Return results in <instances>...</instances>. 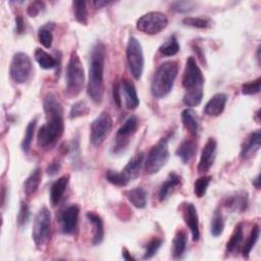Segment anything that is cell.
<instances>
[{"label":"cell","mask_w":261,"mask_h":261,"mask_svg":"<svg viewBox=\"0 0 261 261\" xmlns=\"http://www.w3.org/2000/svg\"><path fill=\"white\" fill-rule=\"evenodd\" d=\"M46 122L37 134L38 146L43 150L52 149L64 132L63 109L61 103L52 93H48L43 100Z\"/></svg>","instance_id":"cell-1"},{"label":"cell","mask_w":261,"mask_h":261,"mask_svg":"<svg viewBox=\"0 0 261 261\" xmlns=\"http://www.w3.org/2000/svg\"><path fill=\"white\" fill-rule=\"evenodd\" d=\"M105 56V45L102 42H97L91 51L89 80L87 85V93L95 103H100L103 99Z\"/></svg>","instance_id":"cell-2"},{"label":"cell","mask_w":261,"mask_h":261,"mask_svg":"<svg viewBox=\"0 0 261 261\" xmlns=\"http://www.w3.org/2000/svg\"><path fill=\"white\" fill-rule=\"evenodd\" d=\"M182 86L186 90L182 98L184 104L189 107L198 106L203 99L204 76L194 57H189L186 61Z\"/></svg>","instance_id":"cell-3"},{"label":"cell","mask_w":261,"mask_h":261,"mask_svg":"<svg viewBox=\"0 0 261 261\" xmlns=\"http://www.w3.org/2000/svg\"><path fill=\"white\" fill-rule=\"evenodd\" d=\"M177 71V62L172 60L165 61L157 67L151 82V93L154 98L161 99L170 93L173 88Z\"/></svg>","instance_id":"cell-4"},{"label":"cell","mask_w":261,"mask_h":261,"mask_svg":"<svg viewBox=\"0 0 261 261\" xmlns=\"http://www.w3.org/2000/svg\"><path fill=\"white\" fill-rule=\"evenodd\" d=\"M66 96L69 98L76 97L85 85V71L80 56L72 51L66 66Z\"/></svg>","instance_id":"cell-5"},{"label":"cell","mask_w":261,"mask_h":261,"mask_svg":"<svg viewBox=\"0 0 261 261\" xmlns=\"http://www.w3.org/2000/svg\"><path fill=\"white\" fill-rule=\"evenodd\" d=\"M144 158H145V155L143 152L137 153L129 159L127 164L124 166V168L120 172L108 169L106 171V179L110 184L117 187L126 186L128 182L133 181L139 176L140 170L144 163Z\"/></svg>","instance_id":"cell-6"},{"label":"cell","mask_w":261,"mask_h":261,"mask_svg":"<svg viewBox=\"0 0 261 261\" xmlns=\"http://www.w3.org/2000/svg\"><path fill=\"white\" fill-rule=\"evenodd\" d=\"M168 137L161 138L149 151L145 161V171L148 174L157 173L168 161Z\"/></svg>","instance_id":"cell-7"},{"label":"cell","mask_w":261,"mask_h":261,"mask_svg":"<svg viewBox=\"0 0 261 261\" xmlns=\"http://www.w3.org/2000/svg\"><path fill=\"white\" fill-rule=\"evenodd\" d=\"M51 231V214L47 207L43 206L37 213L34 226L32 231V237L35 245L38 248H42L46 245L50 238Z\"/></svg>","instance_id":"cell-8"},{"label":"cell","mask_w":261,"mask_h":261,"mask_svg":"<svg viewBox=\"0 0 261 261\" xmlns=\"http://www.w3.org/2000/svg\"><path fill=\"white\" fill-rule=\"evenodd\" d=\"M126 60L128 68L135 80H140L144 70V54L140 41L135 37H129L126 45Z\"/></svg>","instance_id":"cell-9"},{"label":"cell","mask_w":261,"mask_h":261,"mask_svg":"<svg viewBox=\"0 0 261 261\" xmlns=\"http://www.w3.org/2000/svg\"><path fill=\"white\" fill-rule=\"evenodd\" d=\"M33 65L29 55L23 52L15 53L9 66L10 79L15 84H24L31 77Z\"/></svg>","instance_id":"cell-10"},{"label":"cell","mask_w":261,"mask_h":261,"mask_svg":"<svg viewBox=\"0 0 261 261\" xmlns=\"http://www.w3.org/2000/svg\"><path fill=\"white\" fill-rule=\"evenodd\" d=\"M168 24L167 16L159 11H151L142 15L137 21V29L147 35H156Z\"/></svg>","instance_id":"cell-11"},{"label":"cell","mask_w":261,"mask_h":261,"mask_svg":"<svg viewBox=\"0 0 261 261\" xmlns=\"http://www.w3.org/2000/svg\"><path fill=\"white\" fill-rule=\"evenodd\" d=\"M112 118L108 112H101L91 123L90 140L93 146L99 147L112 128Z\"/></svg>","instance_id":"cell-12"},{"label":"cell","mask_w":261,"mask_h":261,"mask_svg":"<svg viewBox=\"0 0 261 261\" xmlns=\"http://www.w3.org/2000/svg\"><path fill=\"white\" fill-rule=\"evenodd\" d=\"M138 127H139V120L137 116L130 115L118 128L115 135L114 144L112 146V152L115 154L122 152L129 144Z\"/></svg>","instance_id":"cell-13"},{"label":"cell","mask_w":261,"mask_h":261,"mask_svg":"<svg viewBox=\"0 0 261 261\" xmlns=\"http://www.w3.org/2000/svg\"><path fill=\"white\" fill-rule=\"evenodd\" d=\"M80 208L77 205H70L66 207L59 215V222L61 232L64 234H71L75 231Z\"/></svg>","instance_id":"cell-14"},{"label":"cell","mask_w":261,"mask_h":261,"mask_svg":"<svg viewBox=\"0 0 261 261\" xmlns=\"http://www.w3.org/2000/svg\"><path fill=\"white\" fill-rule=\"evenodd\" d=\"M216 150H217L216 141L213 138H209L201 152V156L198 164L199 173L204 174L211 168L216 157Z\"/></svg>","instance_id":"cell-15"},{"label":"cell","mask_w":261,"mask_h":261,"mask_svg":"<svg viewBox=\"0 0 261 261\" xmlns=\"http://www.w3.org/2000/svg\"><path fill=\"white\" fill-rule=\"evenodd\" d=\"M182 217L191 230L192 240L198 242L200 239V225H199V216L197 209L193 203H185L182 208Z\"/></svg>","instance_id":"cell-16"},{"label":"cell","mask_w":261,"mask_h":261,"mask_svg":"<svg viewBox=\"0 0 261 261\" xmlns=\"http://www.w3.org/2000/svg\"><path fill=\"white\" fill-rule=\"evenodd\" d=\"M261 133L259 129L252 132L243 142L240 152V157L244 160L252 158L256 152L260 149Z\"/></svg>","instance_id":"cell-17"},{"label":"cell","mask_w":261,"mask_h":261,"mask_svg":"<svg viewBox=\"0 0 261 261\" xmlns=\"http://www.w3.org/2000/svg\"><path fill=\"white\" fill-rule=\"evenodd\" d=\"M227 101V96L224 93H217L211 97V99L206 103L204 107V113L208 116H218L220 115Z\"/></svg>","instance_id":"cell-18"},{"label":"cell","mask_w":261,"mask_h":261,"mask_svg":"<svg viewBox=\"0 0 261 261\" xmlns=\"http://www.w3.org/2000/svg\"><path fill=\"white\" fill-rule=\"evenodd\" d=\"M223 206L230 211L243 212L248 207V194L246 192H238L229 195L224 199Z\"/></svg>","instance_id":"cell-19"},{"label":"cell","mask_w":261,"mask_h":261,"mask_svg":"<svg viewBox=\"0 0 261 261\" xmlns=\"http://www.w3.org/2000/svg\"><path fill=\"white\" fill-rule=\"evenodd\" d=\"M120 90L123 93L126 108L130 110L136 109L140 104V100H139L135 85L130 81L123 79L120 82Z\"/></svg>","instance_id":"cell-20"},{"label":"cell","mask_w":261,"mask_h":261,"mask_svg":"<svg viewBox=\"0 0 261 261\" xmlns=\"http://www.w3.org/2000/svg\"><path fill=\"white\" fill-rule=\"evenodd\" d=\"M69 182V175L65 174L60 176L58 179H56L50 189V202L52 206H56L61 201L64 192L66 191V188Z\"/></svg>","instance_id":"cell-21"},{"label":"cell","mask_w":261,"mask_h":261,"mask_svg":"<svg viewBox=\"0 0 261 261\" xmlns=\"http://www.w3.org/2000/svg\"><path fill=\"white\" fill-rule=\"evenodd\" d=\"M181 185V177L175 172H170L166 178V180L161 185L158 198L160 202H163L167 199V197L175 190L177 187Z\"/></svg>","instance_id":"cell-22"},{"label":"cell","mask_w":261,"mask_h":261,"mask_svg":"<svg viewBox=\"0 0 261 261\" xmlns=\"http://www.w3.org/2000/svg\"><path fill=\"white\" fill-rule=\"evenodd\" d=\"M86 216L88 220L92 223L93 226V244L94 245H99L102 243L104 239V223L103 219L101 218L100 215L93 211H88L86 213Z\"/></svg>","instance_id":"cell-23"},{"label":"cell","mask_w":261,"mask_h":261,"mask_svg":"<svg viewBox=\"0 0 261 261\" xmlns=\"http://www.w3.org/2000/svg\"><path fill=\"white\" fill-rule=\"evenodd\" d=\"M197 153V142L195 140L184 141L176 149L175 154L184 164H188Z\"/></svg>","instance_id":"cell-24"},{"label":"cell","mask_w":261,"mask_h":261,"mask_svg":"<svg viewBox=\"0 0 261 261\" xmlns=\"http://www.w3.org/2000/svg\"><path fill=\"white\" fill-rule=\"evenodd\" d=\"M42 180V171L39 167L32 170L30 175L23 182V191L28 197H32L38 191Z\"/></svg>","instance_id":"cell-25"},{"label":"cell","mask_w":261,"mask_h":261,"mask_svg":"<svg viewBox=\"0 0 261 261\" xmlns=\"http://www.w3.org/2000/svg\"><path fill=\"white\" fill-rule=\"evenodd\" d=\"M125 197L136 208L142 209L147 205V192L143 188H134L124 192Z\"/></svg>","instance_id":"cell-26"},{"label":"cell","mask_w":261,"mask_h":261,"mask_svg":"<svg viewBox=\"0 0 261 261\" xmlns=\"http://www.w3.org/2000/svg\"><path fill=\"white\" fill-rule=\"evenodd\" d=\"M243 237H244V225L241 222V223L237 224V226L233 229V232L231 233L230 239L226 243L225 253L227 255L239 250V248L241 247V244L243 242Z\"/></svg>","instance_id":"cell-27"},{"label":"cell","mask_w":261,"mask_h":261,"mask_svg":"<svg viewBox=\"0 0 261 261\" xmlns=\"http://www.w3.org/2000/svg\"><path fill=\"white\" fill-rule=\"evenodd\" d=\"M181 121L185 128L192 136H197L198 129H199V120L197 115L192 109L187 108L181 112Z\"/></svg>","instance_id":"cell-28"},{"label":"cell","mask_w":261,"mask_h":261,"mask_svg":"<svg viewBox=\"0 0 261 261\" xmlns=\"http://www.w3.org/2000/svg\"><path fill=\"white\" fill-rule=\"evenodd\" d=\"M187 248V233L179 229L176 231L172 241V256L173 258H180Z\"/></svg>","instance_id":"cell-29"},{"label":"cell","mask_w":261,"mask_h":261,"mask_svg":"<svg viewBox=\"0 0 261 261\" xmlns=\"http://www.w3.org/2000/svg\"><path fill=\"white\" fill-rule=\"evenodd\" d=\"M35 59L43 69H52L56 66V59L41 48L35 50Z\"/></svg>","instance_id":"cell-30"},{"label":"cell","mask_w":261,"mask_h":261,"mask_svg":"<svg viewBox=\"0 0 261 261\" xmlns=\"http://www.w3.org/2000/svg\"><path fill=\"white\" fill-rule=\"evenodd\" d=\"M259 236H260V227L258 224H255L252 229H251V232H250V236L248 237L247 241L245 242L244 246H243V256L245 258H248L252 249L254 248V246L256 245L258 239H259Z\"/></svg>","instance_id":"cell-31"},{"label":"cell","mask_w":261,"mask_h":261,"mask_svg":"<svg viewBox=\"0 0 261 261\" xmlns=\"http://www.w3.org/2000/svg\"><path fill=\"white\" fill-rule=\"evenodd\" d=\"M224 229V217L220 210L216 209L213 213L210 225V231L213 237H219Z\"/></svg>","instance_id":"cell-32"},{"label":"cell","mask_w":261,"mask_h":261,"mask_svg":"<svg viewBox=\"0 0 261 261\" xmlns=\"http://www.w3.org/2000/svg\"><path fill=\"white\" fill-rule=\"evenodd\" d=\"M179 51V44L174 35L168 37V39L159 47V52L164 56H173Z\"/></svg>","instance_id":"cell-33"},{"label":"cell","mask_w":261,"mask_h":261,"mask_svg":"<svg viewBox=\"0 0 261 261\" xmlns=\"http://www.w3.org/2000/svg\"><path fill=\"white\" fill-rule=\"evenodd\" d=\"M37 117L32 119L28 125H27V128H25V133H24V136H23V139L21 141V150L24 152V153H28L30 148H31V145H32V142H33V138H34V134H35V129H36V125H37Z\"/></svg>","instance_id":"cell-34"},{"label":"cell","mask_w":261,"mask_h":261,"mask_svg":"<svg viewBox=\"0 0 261 261\" xmlns=\"http://www.w3.org/2000/svg\"><path fill=\"white\" fill-rule=\"evenodd\" d=\"M52 29H53L52 23H47V24H45V25H43L42 28L39 29V32H38L39 42L45 48H50L52 46V42H53Z\"/></svg>","instance_id":"cell-35"},{"label":"cell","mask_w":261,"mask_h":261,"mask_svg":"<svg viewBox=\"0 0 261 261\" xmlns=\"http://www.w3.org/2000/svg\"><path fill=\"white\" fill-rule=\"evenodd\" d=\"M72 7H73L75 19L82 24H87L88 23V10L86 7V2L81 1V0L73 1Z\"/></svg>","instance_id":"cell-36"},{"label":"cell","mask_w":261,"mask_h":261,"mask_svg":"<svg viewBox=\"0 0 261 261\" xmlns=\"http://www.w3.org/2000/svg\"><path fill=\"white\" fill-rule=\"evenodd\" d=\"M182 23L196 29H207L211 27V20L207 17H192L187 16L182 19Z\"/></svg>","instance_id":"cell-37"},{"label":"cell","mask_w":261,"mask_h":261,"mask_svg":"<svg viewBox=\"0 0 261 261\" xmlns=\"http://www.w3.org/2000/svg\"><path fill=\"white\" fill-rule=\"evenodd\" d=\"M211 179H212V177L210 175H203V176L199 177L198 179H196V181L194 184V193L198 198L204 197Z\"/></svg>","instance_id":"cell-38"},{"label":"cell","mask_w":261,"mask_h":261,"mask_svg":"<svg viewBox=\"0 0 261 261\" xmlns=\"http://www.w3.org/2000/svg\"><path fill=\"white\" fill-rule=\"evenodd\" d=\"M198 2L195 1H174L170 4V8L178 13H188L197 8Z\"/></svg>","instance_id":"cell-39"},{"label":"cell","mask_w":261,"mask_h":261,"mask_svg":"<svg viewBox=\"0 0 261 261\" xmlns=\"http://www.w3.org/2000/svg\"><path fill=\"white\" fill-rule=\"evenodd\" d=\"M90 112V108L89 106L86 104V102L84 101H79L76 103H74L69 111V118L70 119H74L81 116H85Z\"/></svg>","instance_id":"cell-40"},{"label":"cell","mask_w":261,"mask_h":261,"mask_svg":"<svg viewBox=\"0 0 261 261\" xmlns=\"http://www.w3.org/2000/svg\"><path fill=\"white\" fill-rule=\"evenodd\" d=\"M162 243H163L162 239H159V238L152 239L147 244V246H146V250L144 252L143 259H150V258H152L158 252V250L160 249Z\"/></svg>","instance_id":"cell-41"},{"label":"cell","mask_w":261,"mask_h":261,"mask_svg":"<svg viewBox=\"0 0 261 261\" xmlns=\"http://www.w3.org/2000/svg\"><path fill=\"white\" fill-rule=\"evenodd\" d=\"M260 84L261 79L257 77L254 81H250L248 83L243 84L242 86V94L243 95H255L260 92Z\"/></svg>","instance_id":"cell-42"},{"label":"cell","mask_w":261,"mask_h":261,"mask_svg":"<svg viewBox=\"0 0 261 261\" xmlns=\"http://www.w3.org/2000/svg\"><path fill=\"white\" fill-rule=\"evenodd\" d=\"M29 219H30V207L25 202L21 201L19 211L17 214V223L20 227H22L29 222Z\"/></svg>","instance_id":"cell-43"},{"label":"cell","mask_w":261,"mask_h":261,"mask_svg":"<svg viewBox=\"0 0 261 261\" xmlns=\"http://www.w3.org/2000/svg\"><path fill=\"white\" fill-rule=\"evenodd\" d=\"M44 7H45V5H44L43 1H33L28 6L27 12L31 17H35L44 9Z\"/></svg>","instance_id":"cell-44"},{"label":"cell","mask_w":261,"mask_h":261,"mask_svg":"<svg viewBox=\"0 0 261 261\" xmlns=\"http://www.w3.org/2000/svg\"><path fill=\"white\" fill-rule=\"evenodd\" d=\"M112 95H113L114 103L119 108L121 106V90H120V83L117 81H115V83L113 84Z\"/></svg>","instance_id":"cell-45"},{"label":"cell","mask_w":261,"mask_h":261,"mask_svg":"<svg viewBox=\"0 0 261 261\" xmlns=\"http://www.w3.org/2000/svg\"><path fill=\"white\" fill-rule=\"evenodd\" d=\"M60 167H61V163H60V160L58 158H55L53 159L47 166L46 168V172L47 174L49 175H55L57 172H59L60 170Z\"/></svg>","instance_id":"cell-46"},{"label":"cell","mask_w":261,"mask_h":261,"mask_svg":"<svg viewBox=\"0 0 261 261\" xmlns=\"http://www.w3.org/2000/svg\"><path fill=\"white\" fill-rule=\"evenodd\" d=\"M25 30V22L21 15H17L15 17V31L17 34H22Z\"/></svg>","instance_id":"cell-47"},{"label":"cell","mask_w":261,"mask_h":261,"mask_svg":"<svg viewBox=\"0 0 261 261\" xmlns=\"http://www.w3.org/2000/svg\"><path fill=\"white\" fill-rule=\"evenodd\" d=\"M122 257L124 260H135V258L130 255V253L125 248L122 249Z\"/></svg>","instance_id":"cell-48"},{"label":"cell","mask_w":261,"mask_h":261,"mask_svg":"<svg viewBox=\"0 0 261 261\" xmlns=\"http://www.w3.org/2000/svg\"><path fill=\"white\" fill-rule=\"evenodd\" d=\"M253 186L257 189V190H259L260 189V174H257V176L253 179Z\"/></svg>","instance_id":"cell-49"},{"label":"cell","mask_w":261,"mask_h":261,"mask_svg":"<svg viewBox=\"0 0 261 261\" xmlns=\"http://www.w3.org/2000/svg\"><path fill=\"white\" fill-rule=\"evenodd\" d=\"M93 4H94V6H95L96 8H100V7L104 6V5H107V4H108V2H106V1H100V0H98V1H94V2H93Z\"/></svg>","instance_id":"cell-50"}]
</instances>
